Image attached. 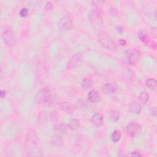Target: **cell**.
Here are the masks:
<instances>
[{"label": "cell", "instance_id": "1", "mask_svg": "<svg viewBox=\"0 0 157 157\" xmlns=\"http://www.w3.org/2000/svg\"><path fill=\"white\" fill-rule=\"evenodd\" d=\"M25 156H42L43 149L40 140L34 131L29 129L27 131L25 142Z\"/></svg>", "mask_w": 157, "mask_h": 157}, {"label": "cell", "instance_id": "2", "mask_svg": "<svg viewBox=\"0 0 157 157\" xmlns=\"http://www.w3.org/2000/svg\"><path fill=\"white\" fill-rule=\"evenodd\" d=\"M52 99V91L47 88H44L36 93L34 96V101L37 104H45L50 102Z\"/></svg>", "mask_w": 157, "mask_h": 157}, {"label": "cell", "instance_id": "3", "mask_svg": "<svg viewBox=\"0 0 157 157\" xmlns=\"http://www.w3.org/2000/svg\"><path fill=\"white\" fill-rule=\"evenodd\" d=\"M88 18L92 26L96 29H100L103 26V18L99 9L91 10L88 13Z\"/></svg>", "mask_w": 157, "mask_h": 157}, {"label": "cell", "instance_id": "4", "mask_svg": "<svg viewBox=\"0 0 157 157\" xmlns=\"http://www.w3.org/2000/svg\"><path fill=\"white\" fill-rule=\"evenodd\" d=\"M124 58L129 64L134 65L140 61L141 53L136 48H129L124 53Z\"/></svg>", "mask_w": 157, "mask_h": 157}, {"label": "cell", "instance_id": "5", "mask_svg": "<svg viewBox=\"0 0 157 157\" xmlns=\"http://www.w3.org/2000/svg\"><path fill=\"white\" fill-rule=\"evenodd\" d=\"M2 39L4 42L9 47H13L17 44V39L13 31L10 29H6L2 33Z\"/></svg>", "mask_w": 157, "mask_h": 157}, {"label": "cell", "instance_id": "6", "mask_svg": "<svg viewBox=\"0 0 157 157\" xmlns=\"http://www.w3.org/2000/svg\"><path fill=\"white\" fill-rule=\"evenodd\" d=\"M99 40L100 43L108 50H115L117 48V45L115 42L107 35L102 34L99 37Z\"/></svg>", "mask_w": 157, "mask_h": 157}, {"label": "cell", "instance_id": "7", "mask_svg": "<svg viewBox=\"0 0 157 157\" xmlns=\"http://www.w3.org/2000/svg\"><path fill=\"white\" fill-rule=\"evenodd\" d=\"M126 132L129 136L134 137L141 132V128L137 123L132 122L126 126Z\"/></svg>", "mask_w": 157, "mask_h": 157}, {"label": "cell", "instance_id": "8", "mask_svg": "<svg viewBox=\"0 0 157 157\" xmlns=\"http://www.w3.org/2000/svg\"><path fill=\"white\" fill-rule=\"evenodd\" d=\"M58 108L67 114H72L75 110V106L71 102L66 101L59 103L58 104Z\"/></svg>", "mask_w": 157, "mask_h": 157}, {"label": "cell", "instance_id": "9", "mask_svg": "<svg viewBox=\"0 0 157 157\" xmlns=\"http://www.w3.org/2000/svg\"><path fill=\"white\" fill-rule=\"evenodd\" d=\"M82 56L80 53H77L74 55H73L69 61L68 62L67 68L69 69H71L77 67L80 63L82 61Z\"/></svg>", "mask_w": 157, "mask_h": 157}, {"label": "cell", "instance_id": "10", "mask_svg": "<svg viewBox=\"0 0 157 157\" xmlns=\"http://www.w3.org/2000/svg\"><path fill=\"white\" fill-rule=\"evenodd\" d=\"M72 25V21L71 19L68 17H65L61 19L58 23L59 28L61 30L66 31L71 29Z\"/></svg>", "mask_w": 157, "mask_h": 157}, {"label": "cell", "instance_id": "11", "mask_svg": "<svg viewBox=\"0 0 157 157\" xmlns=\"http://www.w3.org/2000/svg\"><path fill=\"white\" fill-rule=\"evenodd\" d=\"M87 99L90 102H98L101 100V96L98 91L92 90L89 91L87 94Z\"/></svg>", "mask_w": 157, "mask_h": 157}, {"label": "cell", "instance_id": "12", "mask_svg": "<svg viewBox=\"0 0 157 157\" xmlns=\"http://www.w3.org/2000/svg\"><path fill=\"white\" fill-rule=\"evenodd\" d=\"M102 90L106 94H113L117 90V85L115 82L107 83L103 86Z\"/></svg>", "mask_w": 157, "mask_h": 157}, {"label": "cell", "instance_id": "13", "mask_svg": "<svg viewBox=\"0 0 157 157\" xmlns=\"http://www.w3.org/2000/svg\"><path fill=\"white\" fill-rule=\"evenodd\" d=\"M91 121L94 126L96 127H100L103 124V116L100 113H96L92 116Z\"/></svg>", "mask_w": 157, "mask_h": 157}, {"label": "cell", "instance_id": "14", "mask_svg": "<svg viewBox=\"0 0 157 157\" xmlns=\"http://www.w3.org/2000/svg\"><path fill=\"white\" fill-rule=\"evenodd\" d=\"M129 111L135 114H139L141 112V105L136 101H133L129 105Z\"/></svg>", "mask_w": 157, "mask_h": 157}, {"label": "cell", "instance_id": "15", "mask_svg": "<svg viewBox=\"0 0 157 157\" xmlns=\"http://www.w3.org/2000/svg\"><path fill=\"white\" fill-rule=\"evenodd\" d=\"M107 115L109 118L112 121H117L119 120L120 117V112L116 110H110L107 112Z\"/></svg>", "mask_w": 157, "mask_h": 157}, {"label": "cell", "instance_id": "16", "mask_svg": "<svg viewBox=\"0 0 157 157\" xmlns=\"http://www.w3.org/2000/svg\"><path fill=\"white\" fill-rule=\"evenodd\" d=\"M138 37L140 40L145 44L147 45L150 42V37L148 34L144 31H140L138 33Z\"/></svg>", "mask_w": 157, "mask_h": 157}, {"label": "cell", "instance_id": "17", "mask_svg": "<svg viewBox=\"0 0 157 157\" xmlns=\"http://www.w3.org/2000/svg\"><path fill=\"white\" fill-rule=\"evenodd\" d=\"M80 121L78 119H72L68 123V128L72 131H75L80 128Z\"/></svg>", "mask_w": 157, "mask_h": 157}, {"label": "cell", "instance_id": "18", "mask_svg": "<svg viewBox=\"0 0 157 157\" xmlns=\"http://www.w3.org/2000/svg\"><path fill=\"white\" fill-rule=\"evenodd\" d=\"M52 144L56 147H61L63 144V141L59 134L54 135L52 137Z\"/></svg>", "mask_w": 157, "mask_h": 157}, {"label": "cell", "instance_id": "19", "mask_svg": "<svg viewBox=\"0 0 157 157\" xmlns=\"http://www.w3.org/2000/svg\"><path fill=\"white\" fill-rule=\"evenodd\" d=\"M145 85L148 89L151 90H155L156 88L157 82L155 79L150 78L145 81Z\"/></svg>", "mask_w": 157, "mask_h": 157}, {"label": "cell", "instance_id": "20", "mask_svg": "<svg viewBox=\"0 0 157 157\" xmlns=\"http://www.w3.org/2000/svg\"><path fill=\"white\" fill-rule=\"evenodd\" d=\"M81 85H82V87L85 90L89 89L93 85V81L90 78H88V77L84 78L81 82Z\"/></svg>", "mask_w": 157, "mask_h": 157}, {"label": "cell", "instance_id": "21", "mask_svg": "<svg viewBox=\"0 0 157 157\" xmlns=\"http://www.w3.org/2000/svg\"><path fill=\"white\" fill-rule=\"evenodd\" d=\"M149 96L146 91H142L139 95V100L143 104H146L148 101Z\"/></svg>", "mask_w": 157, "mask_h": 157}, {"label": "cell", "instance_id": "22", "mask_svg": "<svg viewBox=\"0 0 157 157\" xmlns=\"http://www.w3.org/2000/svg\"><path fill=\"white\" fill-rule=\"evenodd\" d=\"M121 132L118 130V129H116L115 130L113 133L112 134V136H111V139H112V140L114 142H118L120 139H121Z\"/></svg>", "mask_w": 157, "mask_h": 157}, {"label": "cell", "instance_id": "23", "mask_svg": "<svg viewBox=\"0 0 157 157\" xmlns=\"http://www.w3.org/2000/svg\"><path fill=\"white\" fill-rule=\"evenodd\" d=\"M55 130L59 134H64L67 132V127L65 124H58L55 127Z\"/></svg>", "mask_w": 157, "mask_h": 157}, {"label": "cell", "instance_id": "24", "mask_svg": "<svg viewBox=\"0 0 157 157\" xmlns=\"http://www.w3.org/2000/svg\"><path fill=\"white\" fill-rule=\"evenodd\" d=\"M19 14H20V15L21 17H26V16H27V15L28 14V9H26V8H22L21 10H20V12H19Z\"/></svg>", "mask_w": 157, "mask_h": 157}, {"label": "cell", "instance_id": "25", "mask_svg": "<svg viewBox=\"0 0 157 157\" xmlns=\"http://www.w3.org/2000/svg\"><path fill=\"white\" fill-rule=\"evenodd\" d=\"M52 9H53V5H52V2H50V1H48V2H47V3H46V4H45V9L47 10H52Z\"/></svg>", "mask_w": 157, "mask_h": 157}, {"label": "cell", "instance_id": "26", "mask_svg": "<svg viewBox=\"0 0 157 157\" xmlns=\"http://www.w3.org/2000/svg\"><path fill=\"white\" fill-rule=\"evenodd\" d=\"M57 117H58L57 112H55V111L53 112L52 113V114H51V119H52V120H53V121H54L55 119H56V120H57Z\"/></svg>", "mask_w": 157, "mask_h": 157}, {"label": "cell", "instance_id": "27", "mask_svg": "<svg viewBox=\"0 0 157 157\" xmlns=\"http://www.w3.org/2000/svg\"><path fill=\"white\" fill-rule=\"evenodd\" d=\"M151 33H152V36L155 37V39L156 38V36H157V32H156V28L154 27L152 28L151 30Z\"/></svg>", "mask_w": 157, "mask_h": 157}, {"label": "cell", "instance_id": "28", "mask_svg": "<svg viewBox=\"0 0 157 157\" xmlns=\"http://www.w3.org/2000/svg\"><path fill=\"white\" fill-rule=\"evenodd\" d=\"M6 91L4 90H1L0 91V97L1 98H3L6 96Z\"/></svg>", "mask_w": 157, "mask_h": 157}, {"label": "cell", "instance_id": "29", "mask_svg": "<svg viewBox=\"0 0 157 157\" xmlns=\"http://www.w3.org/2000/svg\"><path fill=\"white\" fill-rule=\"evenodd\" d=\"M119 44H120V45H125L126 44V41H125L124 39H121L119 40Z\"/></svg>", "mask_w": 157, "mask_h": 157}, {"label": "cell", "instance_id": "30", "mask_svg": "<svg viewBox=\"0 0 157 157\" xmlns=\"http://www.w3.org/2000/svg\"><path fill=\"white\" fill-rule=\"evenodd\" d=\"M131 155H132V156H142L141 154H140V153H137L136 151H134L133 153H131Z\"/></svg>", "mask_w": 157, "mask_h": 157}]
</instances>
